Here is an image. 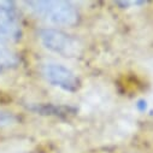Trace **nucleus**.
Instances as JSON below:
<instances>
[{
  "label": "nucleus",
  "instance_id": "5",
  "mask_svg": "<svg viewBox=\"0 0 153 153\" xmlns=\"http://www.w3.org/2000/svg\"><path fill=\"white\" fill-rule=\"evenodd\" d=\"M17 64V58L15 53L6 47L3 39H0V70L12 68Z\"/></svg>",
  "mask_w": 153,
  "mask_h": 153
},
{
  "label": "nucleus",
  "instance_id": "4",
  "mask_svg": "<svg viewBox=\"0 0 153 153\" xmlns=\"http://www.w3.org/2000/svg\"><path fill=\"white\" fill-rule=\"evenodd\" d=\"M21 35L13 3L0 1V39L16 40Z\"/></svg>",
  "mask_w": 153,
  "mask_h": 153
},
{
  "label": "nucleus",
  "instance_id": "2",
  "mask_svg": "<svg viewBox=\"0 0 153 153\" xmlns=\"http://www.w3.org/2000/svg\"><path fill=\"white\" fill-rule=\"evenodd\" d=\"M40 40L48 51L62 57H75L79 54V42L62 30L51 28L42 29L40 31Z\"/></svg>",
  "mask_w": 153,
  "mask_h": 153
},
{
  "label": "nucleus",
  "instance_id": "3",
  "mask_svg": "<svg viewBox=\"0 0 153 153\" xmlns=\"http://www.w3.org/2000/svg\"><path fill=\"white\" fill-rule=\"evenodd\" d=\"M44 77L52 86L66 92H74L79 88V79L69 68L58 63H45L41 66Z\"/></svg>",
  "mask_w": 153,
  "mask_h": 153
},
{
  "label": "nucleus",
  "instance_id": "1",
  "mask_svg": "<svg viewBox=\"0 0 153 153\" xmlns=\"http://www.w3.org/2000/svg\"><path fill=\"white\" fill-rule=\"evenodd\" d=\"M30 9L36 16L54 25H74L79 21V12L75 6L68 1H53V0H39L28 1Z\"/></svg>",
  "mask_w": 153,
  "mask_h": 153
}]
</instances>
